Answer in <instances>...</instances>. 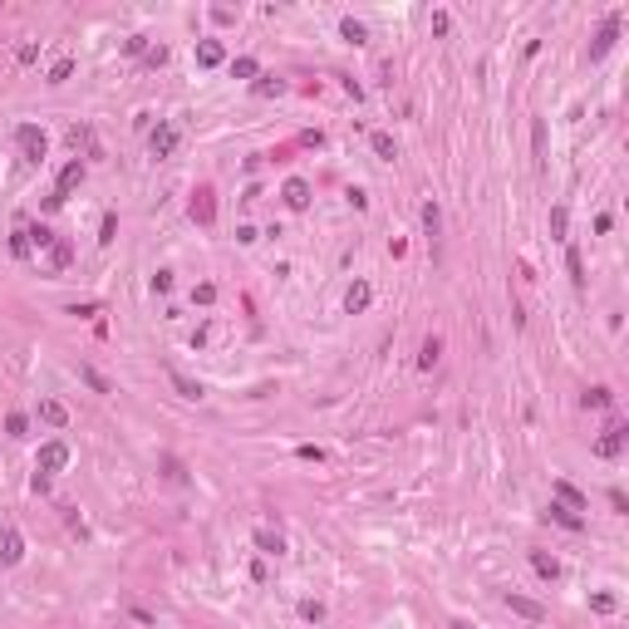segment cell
Wrapping results in <instances>:
<instances>
[{
    "label": "cell",
    "instance_id": "cell-22",
    "mask_svg": "<svg viewBox=\"0 0 629 629\" xmlns=\"http://www.w3.org/2000/svg\"><path fill=\"white\" fill-rule=\"evenodd\" d=\"M565 271H570V281H575V286H585V261H580V251H575V246H565Z\"/></svg>",
    "mask_w": 629,
    "mask_h": 629
},
{
    "label": "cell",
    "instance_id": "cell-25",
    "mask_svg": "<svg viewBox=\"0 0 629 629\" xmlns=\"http://www.w3.org/2000/svg\"><path fill=\"white\" fill-rule=\"evenodd\" d=\"M423 226H428V236H437V226H442V211H437V202H423Z\"/></svg>",
    "mask_w": 629,
    "mask_h": 629
},
{
    "label": "cell",
    "instance_id": "cell-45",
    "mask_svg": "<svg viewBox=\"0 0 629 629\" xmlns=\"http://www.w3.org/2000/svg\"><path fill=\"white\" fill-rule=\"evenodd\" d=\"M452 629H472V625H467V620H452Z\"/></svg>",
    "mask_w": 629,
    "mask_h": 629
},
{
    "label": "cell",
    "instance_id": "cell-35",
    "mask_svg": "<svg viewBox=\"0 0 629 629\" xmlns=\"http://www.w3.org/2000/svg\"><path fill=\"white\" fill-rule=\"evenodd\" d=\"M565 226H570V211L555 207V211H551V231H555V236H565Z\"/></svg>",
    "mask_w": 629,
    "mask_h": 629
},
{
    "label": "cell",
    "instance_id": "cell-8",
    "mask_svg": "<svg viewBox=\"0 0 629 629\" xmlns=\"http://www.w3.org/2000/svg\"><path fill=\"white\" fill-rule=\"evenodd\" d=\"M625 437H629L625 423H610V433L595 442V457H620V452H625Z\"/></svg>",
    "mask_w": 629,
    "mask_h": 629
},
{
    "label": "cell",
    "instance_id": "cell-11",
    "mask_svg": "<svg viewBox=\"0 0 629 629\" xmlns=\"http://www.w3.org/2000/svg\"><path fill=\"white\" fill-rule=\"evenodd\" d=\"M369 300H374V286H369V281H354L349 295H344V310L359 314V310H369Z\"/></svg>",
    "mask_w": 629,
    "mask_h": 629
},
{
    "label": "cell",
    "instance_id": "cell-39",
    "mask_svg": "<svg viewBox=\"0 0 629 629\" xmlns=\"http://www.w3.org/2000/svg\"><path fill=\"white\" fill-rule=\"evenodd\" d=\"M153 290L167 295V290H172V271H158V276H153Z\"/></svg>",
    "mask_w": 629,
    "mask_h": 629
},
{
    "label": "cell",
    "instance_id": "cell-1",
    "mask_svg": "<svg viewBox=\"0 0 629 629\" xmlns=\"http://www.w3.org/2000/svg\"><path fill=\"white\" fill-rule=\"evenodd\" d=\"M69 467V442L64 437H49L45 447H40V457H35V477H54V472H64Z\"/></svg>",
    "mask_w": 629,
    "mask_h": 629
},
{
    "label": "cell",
    "instance_id": "cell-42",
    "mask_svg": "<svg viewBox=\"0 0 629 629\" xmlns=\"http://www.w3.org/2000/svg\"><path fill=\"white\" fill-rule=\"evenodd\" d=\"M447 25H452V20H447V10H437V15H433V35H447Z\"/></svg>",
    "mask_w": 629,
    "mask_h": 629
},
{
    "label": "cell",
    "instance_id": "cell-16",
    "mask_svg": "<svg viewBox=\"0 0 629 629\" xmlns=\"http://www.w3.org/2000/svg\"><path fill=\"white\" fill-rule=\"evenodd\" d=\"M437 359H442V339H437V334H428V339H423V349H418V369H433Z\"/></svg>",
    "mask_w": 629,
    "mask_h": 629
},
{
    "label": "cell",
    "instance_id": "cell-14",
    "mask_svg": "<svg viewBox=\"0 0 629 629\" xmlns=\"http://www.w3.org/2000/svg\"><path fill=\"white\" fill-rule=\"evenodd\" d=\"M221 59H226V49H221V40H202V45H197V64H202V69H216Z\"/></svg>",
    "mask_w": 629,
    "mask_h": 629
},
{
    "label": "cell",
    "instance_id": "cell-6",
    "mask_svg": "<svg viewBox=\"0 0 629 629\" xmlns=\"http://www.w3.org/2000/svg\"><path fill=\"white\" fill-rule=\"evenodd\" d=\"M25 560V536L15 526H0V565H20Z\"/></svg>",
    "mask_w": 629,
    "mask_h": 629
},
{
    "label": "cell",
    "instance_id": "cell-9",
    "mask_svg": "<svg viewBox=\"0 0 629 629\" xmlns=\"http://www.w3.org/2000/svg\"><path fill=\"white\" fill-rule=\"evenodd\" d=\"M281 197H286V207L290 211H305L310 207V182H305V177H290V182L281 187Z\"/></svg>",
    "mask_w": 629,
    "mask_h": 629
},
{
    "label": "cell",
    "instance_id": "cell-5",
    "mask_svg": "<svg viewBox=\"0 0 629 629\" xmlns=\"http://www.w3.org/2000/svg\"><path fill=\"white\" fill-rule=\"evenodd\" d=\"M615 40H620V15H605V25H600V35H595V45H590V64L605 59V54L615 49Z\"/></svg>",
    "mask_w": 629,
    "mask_h": 629
},
{
    "label": "cell",
    "instance_id": "cell-30",
    "mask_svg": "<svg viewBox=\"0 0 629 629\" xmlns=\"http://www.w3.org/2000/svg\"><path fill=\"white\" fill-rule=\"evenodd\" d=\"M281 89H286V79H271V74L256 79V94H261V99H271V94H281Z\"/></svg>",
    "mask_w": 629,
    "mask_h": 629
},
{
    "label": "cell",
    "instance_id": "cell-7",
    "mask_svg": "<svg viewBox=\"0 0 629 629\" xmlns=\"http://www.w3.org/2000/svg\"><path fill=\"white\" fill-rule=\"evenodd\" d=\"M148 148H153V158H172L177 153V128L172 123H158L153 138H148Z\"/></svg>",
    "mask_w": 629,
    "mask_h": 629
},
{
    "label": "cell",
    "instance_id": "cell-31",
    "mask_svg": "<svg viewBox=\"0 0 629 629\" xmlns=\"http://www.w3.org/2000/svg\"><path fill=\"white\" fill-rule=\"evenodd\" d=\"M295 457H300V462H324V447H314V442H300V447H295Z\"/></svg>",
    "mask_w": 629,
    "mask_h": 629
},
{
    "label": "cell",
    "instance_id": "cell-17",
    "mask_svg": "<svg viewBox=\"0 0 629 629\" xmlns=\"http://www.w3.org/2000/svg\"><path fill=\"white\" fill-rule=\"evenodd\" d=\"M555 497H560V507H570V512H585V497H580V487H570V482H555Z\"/></svg>",
    "mask_w": 629,
    "mask_h": 629
},
{
    "label": "cell",
    "instance_id": "cell-41",
    "mask_svg": "<svg viewBox=\"0 0 629 629\" xmlns=\"http://www.w3.org/2000/svg\"><path fill=\"white\" fill-rule=\"evenodd\" d=\"M10 251H15V256H30V241H25V231H15V236H10Z\"/></svg>",
    "mask_w": 629,
    "mask_h": 629
},
{
    "label": "cell",
    "instance_id": "cell-37",
    "mask_svg": "<svg viewBox=\"0 0 629 629\" xmlns=\"http://www.w3.org/2000/svg\"><path fill=\"white\" fill-rule=\"evenodd\" d=\"M113 236H118V216H113V211H108V216H104V226H99V241H104V246H108V241H113Z\"/></svg>",
    "mask_w": 629,
    "mask_h": 629
},
{
    "label": "cell",
    "instance_id": "cell-10",
    "mask_svg": "<svg viewBox=\"0 0 629 629\" xmlns=\"http://www.w3.org/2000/svg\"><path fill=\"white\" fill-rule=\"evenodd\" d=\"M507 610H512V615H522V620H531V625H541V620H546V605H536V600H526V595H512V590H507Z\"/></svg>",
    "mask_w": 629,
    "mask_h": 629
},
{
    "label": "cell",
    "instance_id": "cell-15",
    "mask_svg": "<svg viewBox=\"0 0 629 629\" xmlns=\"http://www.w3.org/2000/svg\"><path fill=\"white\" fill-rule=\"evenodd\" d=\"M40 418L49 423V428H64V423H69V408H64L59 399H45V404H40Z\"/></svg>",
    "mask_w": 629,
    "mask_h": 629
},
{
    "label": "cell",
    "instance_id": "cell-24",
    "mask_svg": "<svg viewBox=\"0 0 629 629\" xmlns=\"http://www.w3.org/2000/svg\"><path fill=\"white\" fill-rule=\"evenodd\" d=\"M580 404H585V408H610V404H615V394H610V389H585V399H580Z\"/></svg>",
    "mask_w": 629,
    "mask_h": 629
},
{
    "label": "cell",
    "instance_id": "cell-34",
    "mask_svg": "<svg viewBox=\"0 0 629 629\" xmlns=\"http://www.w3.org/2000/svg\"><path fill=\"white\" fill-rule=\"evenodd\" d=\"M531 143H536V158H546V123L541 118L531 123Z\"/></svg>",
    "mask_w": 629,
    "mask_h": 629
},
{
    "label": "cell",
    "instance_id": "cell-36",
    "mask_svg": "<svg viewBox=\"0 0 629 629\" xmlns=\"http://www.w3.org/2000/svg\"><path fill=\"white\" fill-rule=\"evenodd\" d=\"M84 384H89L94 394H108V379L99 374V369H84Z\"/></svg>",
    "mask_w": 629,
    "mask_h": 629
},
{
    "label": "cell",
    "instance_id": "cell-28",
    "mask_svg": "<svg viewBox=\"0 0 629 629\" xmlns=\"http://www.w3.org/2000/svg\"><path fill=\"white\" fill-rule=\"evenodd\" d=\"M211 300H216V286H211V281H202V286L192 290V305H202V310H207Z\"/></svg>",
    "mask_w": 629,
    "mask_h": 629
},
{
    "label": "cell",
    "instance_id": "cell-43",
    "mask_svg": "<svg viewBox=\"0 0 629 629\" xmlns=\"http://www.w3.org/2000/svg\"><path fill=\"white\" fill-rule=\"evenodd\" d=\"M143 59H148V64H153V69H158V64H167V49H163V45H158V49H148V54H143Z\"/></svg>",
    "mask_w": 629,
    "mask_h": 629
},
{
    "label": "cell",
    "instance_id": "cell-33",
    "mask_svg": "<svg viewBox=\"0 0 629 629\" xmlns=\"http://www.w3.org/2000/svg\"><path fill=\"white\" fill-rule=\"evenodd\" d=\"M69 74H74V59H59V64H54V69H49V84H64V79H69Z\"/></svg>",
    "mask_w": 629,
    "mask_h": 629
},
{
    "label": "cell",
    "instance_id": "cell-4",
    "mask_svg": "<svg viewBox=\"0 0 629 629\" xmlns=\"http://www.w3.org/2000/svg\"><path fill=\"white\" fill-rule=\"evenodd\" d=\"M187 216H192L197 226H211V221H216V192H211V187H197L192 202H187Z\"/></svg>",
    "mask_w": 629,
    "mask_h": 629
},
{
    "label": "cell",
    "instance_id": "cell-38",
    "mask_svg": "<svg viewBox=\"0 0 629 629\" xmlns=\"http://www.w3.org/2000/svg\"><path fill=\"white\" fill-rule=\"evenodd\" d=\"M15 59H20V64H35V59H40V45H20Z\"/></svg>",
    "mask_w": 629,
    "mask_h": 629
},
{
    "label": "cell",
    "instance_id": "cell-27",
    "mask_svg": "<svg viewBox=\"0 0 629 629\" xmlns=\"http://www.w3.org/2000/svg\"><path fill=\"white\" fill-rule=\"evenodd\" d=\"M172 384H177V394H182V399H202V384H192L187 374H172Z\"/></svg>",
    "mask_w": 629,
    "mask_h": 629
},
{
    "label": "cell",
    "instance_id": "cell-18",
    "mask_svg": "<svg viewBox=\"0 0 629 629\" xmlns=\"http://www.w3.org/2000/svg\"><path fill=\"white\" fill-rule=\"evenodd\" d=\"M339 35H344L349 45H364V40H369V30H364V25H359L354 15H344V20H339Z\"/></svg>",
    "mask_w": 629,
    "mask_h": 629
},
{
    "label": "cell",
    "instance_id": "cell-40",
    "mask_svg": "<svg viewBox=\"0 0 629 629\" xmlns=\"http://www.w3.org/2000/svg\"><path fill=\"white\" fill-rule=\"evenodd\" d=\"M590 605H595V610H600V615H610V610H615V605H620V600H615V595H590Z\"/></svg>",
    "mask_w": 629,
    "mask_h": 629
},
{
    "label": "cell",
    "instance_id": "cell-2",
    "mask_svg": "<svg viewBox=\"0 0 629 629\" xmlns=\"http://www.w3.org/2000/svg\"><path fill=\"white\" fill-rule=\"evenodd\" d=\"M15 143H20V153H25V163H30V167H40V163H45V153H49V138H45L35 123H20V128H15Z\"/></svg>",
    "mask_w": 629,
    "mask_h": 629
},
{
    "label": "cell",
    "instance_id": "cell-26",
    "mask_svg": "<svg viewBox=\"0 0 629 629\" xmlns=\"http://www.w3.org/2000/svg\"><path fill=\"white\" fill-rule=\"evenodd\" d=\"M25 241H30V246H54V231H49V226H30Z\"/></svg>",
    "mask_w": 629,
    "mask_h": 629
},
{
    "label": "cell",
    "instance_id": "cell-44",
    "mask_svg": "<svg viewBox=\"0 0 629 629\" xmlns=\"http://www.w3.org/2000/svg\"><path fill=\"white\" fill-rule=\"evenodd\" d=\"M69 314H79V319H94V314H99V305H69Z\"/></svg>",
    "mask_w": 629,
    "mask_h": 629
},
{
    "label": "cell",
    "instance_id": "cell-19",
    "mask_svg": "<svg viewBox=\"0 0 629 629\" xmlns=\"http://www.w3.org/2000/svg\"><path fill=\"white\" fill-rule=\"evenodd\" d=\"M369 148H374L384 163H394V158H399V148H394V138H389V133H369Z\"/></svg>",
    "mask_w": 629,
    "mask_h": 629
},
{
    "label": "cell",
    "instance_id": "cell-3",
    "mask_svg": "<svg viewBox=\"0 0 629 629\" xmlns=\"http://www.w3.org/2000/svg\"><path fill=\"white\" fill-rule=\"evenodd\" d=\"M79 182H84V163L74 158V163H64V172H59V182H54V192L45 197V207H49V211H54V207H64V202L74 197V187H79Z\"/></svg>",
    "mask_w": 629,
    "mask_h": 629
},
{
    "label": "cell",
    "instance_id": "cell-29",
    "mask_svg": "<svg viewBox=\"0 0 629 629\" xmlns=\"http://www.w3.org/2000/svg\"><path fill=\"white\" fill-rule=\"evenodd\" d=\"M300 620L319 625V620H324V605H319V600H300Z\"/></svg>",
    "mask_w": 629,
    "mask_h": 629
},
{
    "label": "cell",
    "instance_id": "cell-20",
    "mask_svg": "<svg viewBox=\"0 0 629 629\" xmlns=\"http://www.w3.org/2000/svg\"><path fill=\"white\" fill-rule=\"evenodd\" d=\"M256 546H261V555H286V541L276 531H256Z\"/></svg>",
    "mask_w": 629,
    "mask_h": 629
},
{
    "label": "cell",
    "instance_id": "cell-13",
    "mask_svg": "<svg viewBox=\"0 0 629 629\" xmlns=\"http://www.w3.org/2000/svg\"><path fill=\"white\" fill-rule=\"evenodd\" d=\"M531 570H536L541 580H560V560L546 555V551H531Z\"/></svg>",
    "mask_w": 629,
    "mask_h": 629
},
{
    "label": "cell",
    "instance_id": "cell-23",
    "mask_svg": "<svg viewBox=\"0 0 629 629\" xmlns=\"http://www.w3.org/2000/svg\"><path fill=\"white\" fill-rule=\"evenodd\" d=\"M231 74H236V79H256V74H261V64H256L251 54H241V59H231Z\"/></svg>",
    "mask_w": 629,
    "mask_h": 629
},
{
    "label": "cell",
    "instance_id": "cell-12",
    "mask_svg": "<svg viewBox=\"0 0 629 629\" xmlns=\"http://www.w3.org/2000/svg\"><path fill=\"white\" fill-rule=\"evenodd\" d=\"M546 517H551L555 526H565V531H585V517H580V512H570V507H560V502H551V507H546Z\"/></svg>",
    "mask_w": 629,
    "mask_h": 629
},
{
    "label": "cell",
    "instance_id": "cell-21",
    "mask_svg": "<svg viewBox=\"0 0 629 629\" xmlns=\"http://www.w3.org/2000/svg\"><path fill=\"white\" fill-rule=\"evenodd\" d=\"M69 261H74V246H69V241H54V246H49V266H54V271H64Z\"/></svg>",
    "mask_w": 629,
    "mask_h": 629
},
{
    "label": "cell",
    "instance_id": "cell-32",
    "mask_svg": "<svg viewBox=\"0 0 629 629\" xmlns=\"http://www.w3.org/2000/svg\"><path fill=\"white\" fill-rule=\"evenodd\" d=\"M25 428H30L25 413H10V418H5V433H10V437H25Z\"/></svg>",
    "mask_w": 629,
    "mask_h": 629
}]
</instances>
